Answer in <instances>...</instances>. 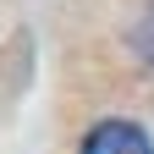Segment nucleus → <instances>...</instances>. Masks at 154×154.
<instances>
[{
  "label": "nucleus",
  "mask_w": 154,
  "mask_h": 154,
  "mask_svg": "<svg viewBox=\"0 0 154 154\" xmlns=\"http://www.w3.org/2000/svg\"><path fill=\"white\" fill-rule=\"evenodd\" d=\"M143 55H149V66H154V11H149V22H143Z\"/></svg>",
  "instance_id": "nucleus-2"
},
{
  "label": "nucleus",
  "mask_w": 154,
  "mask_h": 154,
  "mask_svg": "<svg viewBox=\"0 0 154 154\" xmlns=\"http://www.w3.org/2000/svg\"><path fill=\"white\" fill-rule=\"evenodd\" d=\"M83 154H154V143H149V132H143L138 121L110 116V121H94V127H88Z\"/></svg>",
  "instance_id": "nucleus-1"
}]
</instances>
